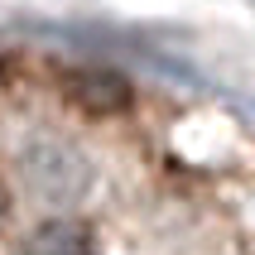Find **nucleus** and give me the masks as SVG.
Masks as SVG:
<instances>
[{
  "label": "nucleus",
  "instance_id": "4",
  "mask_svg": "<svg viewBox=\"0 0 255 255\" xmlns=\"http://www.w3.org/2000/svg\"><path fill=\"white\" fill-rule=\"evenodd\" d=\"M5 217H10V188L0 183V227H5Z\"/></svg>",
  "mask_w": 255,
  "mask_h": 255
},
{
  "label": "nucleus",
  "instance_id": "1",
  "mask_svg": "<svg viewBox=\"0 0 255 255\" xmlns=\"http://www.w3.org/2000/svg\"><path fill=\"white\" fill-rule=\"evenodd\" d=\"M24 178H29V188H34L39 198L63 202V198H77V193H82L87 169H82V159L72 154V149L43 140V144H34L24 154Z\"/></svg>",
  "mask_w": 255,
  "mask_h": 255
},
{
  "label": "nucleus",
  "instance_id": "5",
  "mask_svg": "<svg viewBox=\"0 0 255 255\" xmlns=\"http://www.w3.org/2000/svg\"><path fill=\"white\" fill-rule=\"evenodd\" d=\"M5 82H10V58L0 53V87H5Z\"/></svg>",
  "mask_w": 255,
  "mask_h": 255
},
{
  "label": "nucleus",
  "instance_id": "3",
  "mask_svg": "<svg viewBox=\"0 0 255 255\" xmlns=\"http://www.w3.org/2000/svg\"><path fill=\"white\" fill-rule=\"evenodd\" d=\"M14 255H97V231L77 217H53L29 231Z\"/></svg>",
  "mask_w": 255,
  "mask_h": 255
},
{
  "label": "nucleus",
  "instance_id": "2",
  "mask_svg": "<svg viewBox=\"0 0 255 255\" xmlns=\"http://www.w3.org/2000/svg\"><path fill=\"white\" fill-rule=\"evenodd\" d=\"M63 97L87 116H121L135 101V87L111 68H77L63 77Z\"/></svg>",
  "mask_w": 255,
  "mask_h": 255
}]
</instances>
